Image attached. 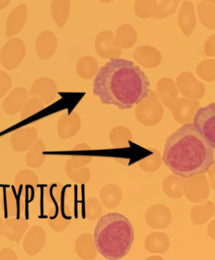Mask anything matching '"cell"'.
<instances>
[{"mask_svg":"<svg viewBox=\"0 0 215 260\" xmlns=\"http://www.w3.org/2000/svg\"><path fill=\"white\" fill-rule=\"evenodd\" d=\"M150 82L133 62L116 58L100 67L93 85V94L101 103L119 109H130L148 97Z\"/></svg>","mask_w":215,"mask_h":260,"instance_id":"cell-1","label":"cell"},{"mask_svg":"<svg viewBox=\"0 0 215 260\" xmlns=\"http://www.w3.org/2000/svg\"><path fill=\"white\" fill-rule=\"evenodd\" d=\"M162 160L173 174L187 179L208 172L214 151L193 123H188L167 138Z\"/></svg>","mask_w":215,"mask_h":260,"instance_id":"cell-2","label":"cell"},{"mask_svg":"<svg viewBox=\"0 0 215 260\" xmlns=\"http://www.w3.org/2000/svg\"><path fill=\"white\" fill-rule=\"evenodd\" d=\"M94 239L102 256L108 260H120L128 254L133 244V227L122 214H106L96 224Z\"/></svg>","mask_w":215,"mask_h":260,"instance_id":"cell-3","label":"cell"},{"mask_svg":"<svg viewBox=\"0 0 215 260\" xmlns=\"http://www.w3.org/2000/svg\"><path fill=\"white\" fill-rule=\"evenodd\" d=\"M164 107L155 91H151L146 99L137 105L135 114L137 120L146 126H154L164 117Z\"/></svg>","mask_w":215,"mask_h":260,"instance_id":"cell-4","label":"cell"},{"mask_svg":"<svg viewBox=\"0 0 215 260\" xmlns=\"http://www.w3.org/2000/svg\"><path fill=\"white\" fill-rule=\"evenodd\" d=\"M193 125L201 136L215 149V103H211L196 111Z\"/></svg>","mask_w":215,"mask_h":260,"instance_id":"cell-5","label":"cell"},{"mask_svg":"<svg viewBox=\"0 0 215 260\" xmlns=\"http://www.w3.org/2000/svg\"><path fill=\"white\" fill-rule=\"evenodd\" d=\"M25 44L20 38L9 40L0 52V62L6 70H15L22 62L25 56Z\"/></svg>","mask_w":215,"mask_h":260,"instance_id":"cell-6","label":"cell"},{"mask_svg":"<svg viewBox=\"0 0 215 260\" xmlns=\"http://www.w3.org/2000/svg\"><path fill=\"white\" fill-rule=\"evenodd\" d=\"M184 193L189 201L194 203L205 202L210 194V186L206 176L198 174L186 179L184 184Z\"/></svg>","mask_w":215,"mask_h":260,"instance_id":"cell-7","label":"cell"},{"mask_svg":"<svg viewBox=\"0 0 215 260\" xmlns=\"http://www.w3.org/2000/svg\"><path fill=\"white\" fill-rule=\"evenodd\" d=\"M178 91L187 99L199 100L205 95L206 88L202 82H199L193 73L184 72L176 78Z\"/></svg>","mask_w":215,"mask_h":260,"instance_id":"cell-8","label":"cell"},{"mask_svg":"<svg viewBox=\"0 0 215 260\" xmlns=\"http://www.w3.org/2000/svg\"><path fill=\"white\" fill-rule=\"evenodd\" d=\"M200 107V103L197 100L181 98L176 99L172 108V115L173 119L181 124L192 123L196 111Z\"/></svg>","mask_w":215,"mask_h":260,"instance_id":"cell-9","label":"cell"},{"mask_svg":"<svg viewBox=\"0 0 215 260\" xmlns=\"http://www.w3.org/2000/svg\"><path fill=\"white\" fill-rule=\"evenodd\" d=\"M146 221L151 229L163 230L171 224V212L165 205H154L146 211Z\"/></svg>","mask_w":215,"mask_h":260,"instance_id":"cell-10","label":"cell"},{"mask_svg":"<svg viewBox=\"0 0 215 260\" xmlns=\"http://www.w3.org/2000/svg\"><path fill=\"white\" fill-rule=\"evenodd\" d=\"M57 92L56 82L50 78L42 77L33 82L29 94L31 97L39 98L44 105H50L56 99Z\"/></svg>","mask_w":215,"mask_h":260,"instance_id":"cell-11","label":"cell"},{"mask_svg":"<svg viewBox=\"0 0 215 260\" xmlns=\"http://www.w3.org/2000/svg\"><path fill=\"white\" fill-rule=\"evenodd\" d=\"M114 33L111 30H103L97 34L94 46L97 54L103 59H116L122 55V50L114 44Z\"/></svg>","mask_w":215,"mask_h":260,"instance_id":"cell-12","label":"cell"},{"mask_svg":"<svg viewBox=\"0 0 215 260\" xmlns=\"http://www.w3.org/2000/svg\"><path fill=\"white\" fill-rule=\"evenodd\" d=\"M73 215L69 207L65 204H57L48 212L49 225L57 233L65 231L71 223Z\"/></svg>","mask_w":215,"mask_h":260,"instance_id":"cell-13","label":"cell"},{"mask_svg":"<svg viewBox=\"0 0 215 260\" xmlns=\"http://www.w3.org/2000/svg\"><path fill=\"white\" fill-rule=\"evenodd\" d=\"M47 242V235L43 228L35 225L26 233L23 241V249L26 254L35 256L42 250Z\"/></svg>","mask_w":215,"mask_h":260,"instance_id":"cell-14","label":"cell"},{"mask_svg":"<svg viewBox=\"0 0 215 260\" xmlns=\"http://www.w3.org/2000/svg\"><path fill=\"white\" fill-rule=\"evenodd\" d=\"M38 138V131L35 127L19 128L12 132L10 142L14 151L24 152L33 146Z\"/></svg>","mask_w":215,"mask_h":260,"instance_id":"cell-15","label":"cell"},{"mask_svg":"<svg viewBox=\"0 0 215 260\" xmlns=\"http://www.w3.org/2000/svg\"><path fill=\"white\" fill-rule=\"evenodd\" d=\"M177 87L173 79L163 78L156 85V94L160 102L169 110H172L178 97Z\"/></svg>","mask_w":215,"mask_h":260,"instance_id":"cell-16","label":"cell"},{"mask_svg":"<svg viewBox=\"0 0 215 260\" xmlns=\"http://www.w3.org/2000/svg\"><path fill=\"white\" fill-rule=\"evenodd\" d=\"M37 54L42 60H48L54 54L57 48V38L50 30L39 34L35 42Z\"/></svg>","mask_w":215,"mask_h":260,"instance_id":"cell-17","label":"cell"},{"mask_svg":"<svg viewBox=\"0 0 215 260\" xmlns=\"http://www.w3.org/2000/svg\"><path fill=\"white\" fill-rule=\"evenodd\" d=\"M133 59L141 67L156 68L161 64L162 56L158 49L152 46H140L133 53Z\"/></svg>","mask_w":215,"mask_h":260,"instance_id":"cell-18","label":"cell"},{"mask_svg":"<svg viewBox=\"0 0 215 260\" xmlns=\"http://www.w3.org/2000/svg\"><path fill=\"white\" fill-rule=\"evenodd\" d=\"M29 93L24 88H15L3 100V109L9 115H15L21 112L23 106L28 99Z\"/></svg>","mask_w":215,"mask_h":260,"instance_id":"cell-19","label":"cell"},{"mask_svg":"<svg viewBox=\"0 0 215 260\" xmlns=\"http://www.w3.org/2000/svg\"><path fill=\"white\" fill-rule=\"evenodd\" d=\"M81 124H82V120L77 113L64 114L58 120V136L62 139L73 138L79 133Z\"/></svg>","mask_w":215,"mask_h":260,"instance_id":"cell-20","label":"cell"},{"mask_svg":"<svg viewBox=\"0 0 215 260\" xmlns=\"http://www.w3.org/2000/svg\"><path fill=\"white\" fill-rule=\"evenodd\" d=\"M27 6L24 3L18 5L9 14L6 22V37L16 35L24 27L27 21Z\"/></svg>","mask_w":215,"mask_h":260,"instance_id":"cell-21","label":"cell"},{"mask_svg":"<svg viewBox=\"0 0 215 260\" xmlns=\"http://www.w3.org/2000/svg\"><path fill=\"white\" fill-rule=\"evenodd\" d=\"M178 24L180 28L186 36L192 35L196 25V16L193 3L184 1L181 5L178 14Z\"/></svg>","mask_w":215,"mask_h":260,"instance_id":"cell-22","label":"cell"},{"mask_svg":"<svg viewBox=\"0 0 215 260\" xmlns=\"http://www.w3.org/2000/svg\"><path fill=\"white\" fill-rule=\"evenodd\" d=\"M75 250L79 258L84 260H94L97 257V250L91 234L85 233L78 237L75 243Z\"/></svg>","mask_w":215,"mask_h":260,"instance_id":"cell-23","label":"cell"},{"mask_svg":"<svg viewBox=\"0 0 215 260\" xmlns=\"http://www.w3.org/2000/svg\"><path fill=\"white\" fill-rule=\"evenodd\" d=\"M3 235L9 241L17 242L24 236L28 229V223L24 217L18 218H9L4 223Z\"/></svg>","mask_w":215,"mask_h":260,"instance_id":"cell-24","label":"cell"},{"mask_svg":"<svg viewBox=\"0 0 215 260\" xmlns=\"http://www.w3.org/2000/svg\"><path fill=\"white\" fill-rule=\"evenodd\" d=\"M123 199V190L119 185L109 183L105 185L100 192V203L108 209L117 208Z\"/></svg>","mask_w":215,"mask_h":260,"instance_id":"cell-25","label":"cell"},{"mask_svg":"<svg viewBox=\"0 0 215 260\" xmlns=\"http://www.w3.org/2000/svg\"><path fill=\"white\" fill-rule=\"evenodd\" d=\"M170 241L168 235L163 232H152L146 237L145 247L152 253L163 254L169 250Z\"/></svg>","mask_w":215,"mask_h":260,"instance_id":"cell-26","label":"cell"},{"mask_svg":"<svg viewBox=\"0 0 215 260\" xmlns=\"http://www.w3.org/2000/svg\"><path fill=\"white\" fill-rule=\"evenodd\" d=\"M137 41V34L129 24H123L117 28L114 44L120 49H129L133 47Z\"/></svg>","mask_w":215,"mask_h":260,"instance_id":"cell-27","label":"cell"},{"mask_svg":"<svg viewBox=\"0 0 215 260\" xmlns=\"http://www.w3.org/2000/svg\"><path fill=\"white\" fill-rule=\"evenodd\" d=\"M39 183V179L38 176L30 170L24 169L20 171L15 176V186L16 189H18L20 186H22V194L26 198L30 197V192L29 189L31 190H34L37 186Z\"/></svg>","mask_w":215,"mask_h":260,"instance_id":"cell-28","label":"cell"},{"mask_svg":"<svg viewBox=\"0 0 215 260\" xmlns=\"http://www.w3.org/2000/svg\"><path fill=\"white\" fill-rule=\"evenodd\" d=\"M186 179L176 174H170L163 180L162 189L164 193L171 199L181 198L184 196V184Z\"/></svg>","mask_w":215,"mask_h":260,"instance_id":"cell-29","label":"cell"},{"mask_svg":"<svg viewBox=\"0 0 215 260\" xmlns=\"http://www.w3.org/2000/svg\"><path fill=\"white\" fill-rule=\"evenodd\" d=\"M76 70L79 77L89 80L97 75L99 70L98 62L93 56H82L78 60Z\"/></svg>","mask_w":215,"mask_h":260,"instance_id":"cell-30","label":"cell"},{"mask_svg":"<svg viewBox=\"0 0 215 260\" xmlns=\"http://www.w3.org/2000/svg\"><path fill=\"white\" fill-rule=\"evenodd\" d=\"M215 207L213 202L207 201L204 204L196 205L191 210V219L196 225H202L208 222L214 215Z\"/></svg>","mask_w":215,"mask_h":260,"instance_id":"cell-31","label":"cell"},{"mask_svg":"<svg viewBox=\"0 0 215 260\" xmlns=\"http://www.w3.org/2000/svg\"><path fill=\"white\" fill-rule=\"evenodd\" d=\"M52 16L58 27L62 28L66 24L70 12V0H52Z\"/></svg>","mask_w":215,"mask_h":260,"instance_id":"cell-32","label":"cell"},{"mask_svg":"<svg viewBox=\"0 0 215 260\" xmlns=\"http://www.w3.org/2000/svg\"><path fill=\"white\" fill-rule=\"evenodd\" d=\"M1 207L8 217H14L21 211L22 202L12 189H7L2 198Z\"/></svg>","mask_w":215,"mask_h":260,"instance_id":"cell-33","label":"cell"},{"mask_svg":"<svg viewBox=\"0 0 215 260\" xmlns=\"http://www.w3.org/2000/svg\"><path fill=\"white\" fill-rule=\"evenodd\" d=\"M110 142L115 148H129V142L133 140L130 130L125 126H116L109 135Z\"/></svg>","mask_w":215,"mask_h":260,"instance_id":"cell-34","label":"cell"},{"mask_svg":"<svg viewBox=\"0 0 215 260\" xmlns=\"http://www.w3.org/2000/svg\"><path fill=\"white\" fill-rule=\"evenodd\" d=\"M45 150L44 142L41 139H37L33 146L26 154L25 162L27 166L32 168H40L45 160V155L44 154Z\"/></svg>","mask_w":215,"mask_h":260,"instance_id":"cell-35","label":"cell"},{"mask_svg":"<svg viewBox=\"0 0 215 260\" xmlns=\"http://www.w3.org/2000/svg\"><path fill=\"white\" fill-rule=\"evenodd\" d=\"M91 150V147L86 144H79L73 148V153L70 157L69 161L75 169H80L90 163L92 160V156L87 153Z\"/></svg>","mask_w":215,"mask_h":260,"instance_id":"cell-36","label":"cell"},{"mask_svg":"<svg viewBox=\"0 0 215 260\" xmlns=\"http://www.w3.org/2000/svg\"><path fill=\"white\" fill-rule=\"evenodd\" d=\"M151 154L138 162V166L146 172H155L161 168L162 164V157L158 150L154 148H149Z\"/></svg>","mask_w":215,"mask_h":260,"instance_id":"cell-37","label":"cell"},{"mask_svg":"<svg viewBox=\"0 0 215 260\" xmlns=\"http://www.w3.org/2000/svg\"><path fill=\"white\" fill-rule=\"evenodd\" d=\"M199 20L210 30L215 29V6L205 3H199L197 6Z\"/></svg>","mask_w":215,"mask_h":260,"instance_id":"cell-38","label":"cell"},{"mask_svg":"<svg viewBox=\"0 0 215 260\" xmlns=\"http://www.w3.org/2000/svg\"><path fill=\"white\" fill-rule=\"evenodd\" d=\"M65 172L70 180L79 184H86L91 180V171L88 168L84 167L80 169H75L69 160L65 164Z\"/></svg>","mask_w":215,"mask_h":260,"instance_id":"cell-39","label":"cell"},{"mask_svg":"<svg viewBox=\"0 0 215 260\" xmlns=\"http://www.w3.org/2000/svg\"><path fill=\"white\" fill-rule=\"evenodd\" d=\"M158 6L156 0H136L134 10L138 18H149L154 16Z\"/></svg>","mask_w":215,"mask_h":260,"instance_id":"cell-40","label":"cell"},{"mask_svg":"<svg viewBox=\"0 0 215 260\" xmlns=\"http://www.w3.org/2000/svg\"><path fill=\"white\" fill-rule=\"evenodd\" d=\"M45 108L42 100L37 97L28 99L21 111V120H24L39 113Z\"/></svg>","mask_w":215,"mask_h":260,"instance_id":"cell-41","label":"cell"},{"mask_svg":"<svg viewBox=\"0 0 215 260\" xmlns=\"http://www.w3.org/2000/svg\"><path fill=\"white\" fill-rule=\"evenodd\" d=\"M63 185L58 182H53L46 186L44 189V198L50 204H59L62 199Z\"/></svg>","mask_w":215,"mask_h":260,"instance_id":"cell-42","label":"cell"},{"mask_svg":"<svg viewBox=\"0 0 215 260\" xmlns=\"http://www.w3.org/2000/svg\"><path fill=\"white\" fill-rule=\"evenodd\" d=\"M196 73L199 78L205 82L215 80V59H205L201 62L196 68Z\"/></svg>","mask_w":215,"mask_h":260,"instance_id":"cell-43","label":"cell"},{"mask_svg":"<svg viewBox=\"0 0 215 260\" xmlns=\"http://www.w3.org/2000/svg\"><path fill=\"white\" fill-rule=\"evenodd\" d=\"M103 208L101 203L97 198H89L85 201V218L89 221H96L101 216Z\"/></svg>","mask_w":215,"mask_h":260,"instance_id":"cell-44","label":"cell"},{"mask_svg":"<svg viewBox=\"0 0 215 260\" xmlns=\"http://www.w3.org/2000/svg\"><path fill=\"white\" fill-rule=\"evenodd\" d=\"M180 0H162L158 5L153 18L155 19H161L173 15L176 12Z\"/></svg>","mask_w":215,"mask_h":260,"instance_id":"cell-45","label":"cell"},{"mask_svg":"<svg viewBox=\"0 0 215 260\" xmlns=\"http://www.w3.org/2000/svg\"><path fill=\"white\" fill-rule=\"evenodd\" d=\"M12 80L11 76L0 70V99H3L10 90Z\"/></svg>","mask_w":215,"mask_h":260,"instance_id":"cell-46","label":"cell"},{"mask_svg":"<svg viewBox=\"0 0 215 260\" xmlns=\"http://www.w3.org/2000/svg\"><path fill=\"white\" fill-rule=\"evenodd\" d=\"M205 54L208 56H215V34L210 35L205 44Z\"/></svg>","mask_w":215,"mask_h":260,"instance_id":"cell-47","label":"cell"},{"mask_svg":"<svg viewBox=\"0 0 215 260\" xmlns=\"http://www.w3.org/2000/svg\"><path fill=\"white\" fill-rule=\"evenodd\" d=\"M0 260H18V256L12 249L3 248L0 250Z\"/></svg>","mask_w":215,"mask_h":260,"instance_id":"cell-48","label":"cell"},{"mask_svg":"<svg viewBox=\"0 0 215 260\" xmlns=\"http://www.w3.org/2000/svg\"><path fill=\"white\" fill-rule=\"evenodd\" d=\"M208 180L211 189H215V163L213 164L208 171Z\"/></svg>","mask_w":215,"mask_h":260,"instance_id":"cell-49","label":"cell"},{"mask_svg":"<svg viewBox=\"0 0 215 260\" xmlns=\"http://www.w3.org/2000/svg\"><path fill=\"white\" fill-rule=\"evenodd\" d=\"M208 236L215 241V218L208 224Z\"/></svg>","mask_w":215,"mask_h":260,"instance_id":"cell-50","label":"cell"},{"mask_svg":"<svg viewBox=\"0 0 215 260\" xmlns=\"http://www.w3.org/2000/svg\"><path fill=\"white\" fill-rule=\"evenodd\" d=\"M10 1L11 0H0V10L7 7Z\"/></svg>","mask_w":215,"mask_h":260,"instance_id":"cell-51","label":"cell"},{"mask_svg":"<svg viewBox=\"0 0 215 260\" xmlns=\"http://www.w3.org/2000/svg\"><path fill=\"white\" fill-rule=\"evenodd\" d=\"M4 222H3V219L0 218V237L3 235V232H4Z\"/></svg>","mask_w":215,"mask_h":260,"instance_id":"cell-52","label":"cell"},{"mask_svg":"<svg viewBox=\"0 0 215 260\" xmlns=\"http://www.w3.org/2000/svg\"><path fill=\"white\" fill-rule=\"evenodd\" d=\"M146 260H164V258L159 256H152L150 257L147 258Z\"/></svg>","mask_w":215,"mask_h":260,"instance_id":"cell-53","label":"cell"},{"mask_svg":"<svg viewBox=\"0 0 215 260\" xmlns=\"http://www.w3.org/2000/svg\"><path fill=\"white\" fill-rule=\"evenodd\" d=\"M202 1H205V3H210L211 5H215V0H202Z\"/></svg>","mask_w":215,"mask_h":260,"instance_id":"cell-54","label":"cell"},{"mask_svg":"<svg viewBox=\"0 0 215 260\" xmlns=\"http://www.w3.org/2000/svg\"><path fill=\"white\" fill-rule=\"evenodd\" d=\"M98 1L100 2V3H105V4H106V3H111V2L114 1V0H98Z\"/></svg>","mask_w":215,"mask_h":260,"instance_id":"cell-55","label":"cell"},{"mask_svg":"<svg viewBox=\"0 0 215 260\" xmlns=\"http://www.w3.org/2000/svg\"><path fill=\"white\" fill-rule=\"evenodd\" d=\"M161 1H162V0H161Z\"/></svg>","mask_w":215,"mask_h":260,"instance_id":"cell-56","label":"cell"}]
</instances>
